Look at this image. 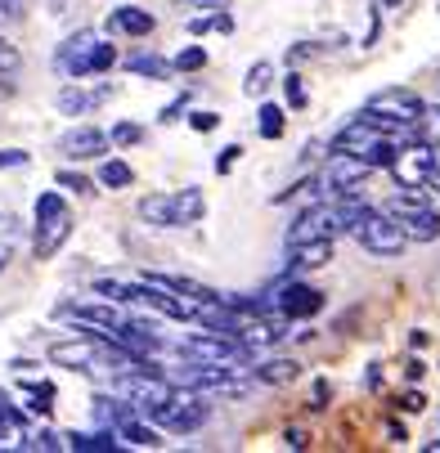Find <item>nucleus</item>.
<instances>
[{"instance_id":"nucleus-1","label":"nucleus","mask_w":440,"mask_h":453,"mask_svg":"<svg viewBox=\"0 0 440 453\" xmlns=\"http://www.w3.org/2000/svg\"><path fill=\"white\" fill-rule=\"evenodd\" d=\"M382 211L405 229L409 242H436L440 238V207L431 203L427 188H400L382 203Z\"/></svg>"},{"instance_id":"nucleus-2","label":"nucleus","mask_w":440,"mask_h":453,"mask_svg":"<svg viewBox=\"0 0 440 453\" xmlns=\"http://www.w3.org/2000/svg\"><path fill=\"white\" fill-rule=\"evenodd\" d=\"M333 149H346V153L364 157L373 171H391V162H396V153H400V140H396L391 131H382V126H373V121L359 112L351 126H342V131L333 135Z\"/></svg>"},{"instance_id":"nucleus-3","label":"nucleus","mask_w":440,"mask_h":453,"mask_svg":"<svg viewBox=\"0 0 440 453\" xmlns=\"http://www.w3.org/2000/svg\"><path fill=\"white\" fill-rule=\"evenodd\" d=\"M32 216H36L32 256H36V261H50V256H58L63 242L73 238V211H68V203H63L54 188H45L36 198V207H32Z\"/></svg>"},{"instance_id":"nucleus-4","label":"nucleus","mask_w":440,"mask_h":453,"mask_svg":"<svg viewBox=\"0 0 440 453\" xmlns=\"http://www.w3.org/2000/svg\"><path fill=\"white\" fill-rule=\"evenodd\" d=\"M180 355L184 359H203V364H220V368H229V372H243V377H251V364H257V355H251L238 337H229V333H194V337H184L180 342Z\"/></svg>"},{"instance_id":"nucleus-5","label":"nucleus","mask_w":440,"mask_h":453,"mask_svg":"<svg viewBox=\"0 0 440 453\" xmlns=\"http://www.w3.org/2000/svg\"><path fill=\"white\" fill-rule=\"evenodd\" d=\"M436 171H440V149L427 144V140L400 144V153H396V162H391V175H396L400 188H431Z\"/></svg>"},{"instance_id":"nucleus-6","label":"nucleus","mask_w":440,"mask_h":453,"mask_svg":"<svg viewBox=\"0 0 440 453\" xmlns=\"http://www.w3.org/2000/svg\"><path fill=\"white\" fill-rule=\"evenodd\" d=\"M355 238H359V247L364 251H373V256H382V261H391V256H400L405 247H409V238H405V229L387 216V211H377V207H368L364 216H359V225L351 229Z\"/></svg>"},{"instance_id":"nucleus-7","label":"nucleus","mask_w":440,"mask_h":453,"mask_svg":"<svg viewBox=\"0 0 440 453\" xmlns=\"http://www.w3.org/2000/svg\"><path fill=\"white\" fill-rule=\"evenodd\" d=\"M207 395H198V391H189V386H175V395L153 413V422L158 426H166V431H175V435H189V431H198L203 422H207Z\"/></svg>"},{"instance_id":"nucleus-8","label":"nucleus","mask_w":440,"mask_h":453,"mask_svg":"<svg viewBox=\"0 0 440 453\" xmlns=\"http://www.w3.org/2000/svg\"><path fill=\"white\" fill-rule=\"evenodd\" d=\"M337 234H346V229H342V216H337L333 198H324V203L305 207V211L288 225V247H301V242H324V238H337Z\"/></svg>"},{"instance_id":"nucleus-9","label":"nucleus","mask_w":440,"mask_h":453,"mask_svg":"<svg viewBox=\"0 0 440 453\" xmlns=\"http://www.w3.org/2000/svg\"><path fill=\"white\" fill-rule=\"evenodd\" d=\"M373 175V166L346 149H328V162L320 171V188H333V198L337 193H364V180Z\"/></svg>"},{"instance_id":"nucleus-10","label":"nucleus","mask_w":440,"mask_h":453,"mask_svg":"<svg viewBox=\"0 0 440 453\" xmlns=\"http://www.w3.org/2000/svg\"><path fill=\"white\" fill-rule=\"evenodd\" d=\"M58 319H73L81 333H112L126 314H121L117 301L95 296V301H63V305H58Z\"/></svg>"},{"instance_id":"nucleus-11","label":"nucleus","mask_w":440,"mask_h":453,"mask_svg":"<svg viewBox=\"0 0 440 453\" xmlns=\"http://www.w3.org/2000/svg\"><path fill=\"white\" fill-rule=\"evenodd\" d=\"M90 54H95V32H77L58 45L54 54V68L63 81H86L90 77Z\"/></svg>"},{"instance_id":"nucleus-12","label":"nucleus","mask_w":440,"mask_h":453,"mask_svg":"<svg viewBox=\"0 0 440 453\" xmlns=\"http://www.w3.org/2000/svg\"><path fill=\"white\" fill-rule=\"evenodd\" d=\"M108 149H112V140H108V131H99V126H77V131H68L58 140V153L73 157V162H95Z\"/></svg>"},{"instance_id":"nucleus-13","label":"nucleus","mask_w":440,"mask_h":453,"mask_svg":"<svg viewBox=\"0 0 440 453\" xmlns=\"http://www.w3.org/2000/svg\"><path fill=\"white\" fill-rule=\"evenodd\" d=\"M368 108H377V112H387V117H400V121H427V104L413 95V90H377L373 99H368Z\"/></svg>"},{"instance_id":"nucleus-14","label":"nucleus","mask_w":440,"mask_h":453,"mask_svg":"<svg viewBox=\"0 0 440 453\" xmlns=\"http://www.w3.org/2000/svg\"><path fill=\"white\" fill-rule=\"evenodd\" d=\"M112 99V86L104 81V86H95V90H81V81H68L58 90V112L63 117H86L90 108H99V104H108Z\"/></svg>"},{"instance_id":"nucleus-15","label":"nucleus","mask_w":440,"mask_h":453,"mask_svg":"<svg viewBox=\"0 0 440 453\" xmlns=\"http://www.w3.org/2000/svg\"><path fill=\"white\" fill-rule=\"evenodd\" d=\"M279 310H283V319H314L324 310V292L310 283H288L279 292Z\"/></svg>"},{"instance_id":"nucleus-16","label":"nucleus","mask_w":440,"mask_h":453,"mask_svg":"<svg viewBox=\"0 0 440 453\" xmlns=\"http://www.w3.org/2000/svg\"><path fill=\"white\" fill-rule=\"evenodd\" d=\"M112 431H117V440H121V444H135V449H158V444H162L158 422H149L144 413H126Z\"/></svg>"},{"instance_id":"nucleus-17","label":"nucleus","mask_w":440,"mask_h":453,"mask_svg":"<svg viewBox=\"0 0 440 453\" xmlns=\"http://www.w3.org/2000/svg\"><path fill=\"white\" fill-rule=\"evenodd\" d=\"M158 27V19L149 14V10H140V5H121V10H112L108 14V32H126V36H149Z\"/></svg>"},{"instance_id":"nucleus-18","label":"nucleus","mask_w":440,"mask_h":453,"mask_svg":"<svg viewBox=\"0 0 440 453\" xmlns=\"http://www.w3.org/2000/svg\"><path fill=\"white\" fill-rule=\"evenodd\" d=\"M301 364L297 359H257L251 364V381H261V386H283V381H297Z\"/></svg>"},{"instance_id":"nucleus-19","label":"nucleus","mask_w":440,"mask_h":453,"mask_svg":"<svg viewBox=\"0 0 440 453\" xmlns=\"http://www.w3.org/2000/svg\"><path fill=\"white\" fill-rule=\"evenodd\" d=\"M121 440H117L112 426L108 431H73V435H63V449H73V453H108Z\"/></svg>"},{"instance_id":"nucleus-20","label":"nucleus","mask_w":440,"mask_h":453,"mask_svg":"<svg viewBox=\"0 0 440 453\" xmlns=\"http://www.w3.org/2000/svg\"><path fill=\"white\" fill-rule=\"evenodd\" d=\"M171 207H175V225H198L207 216V198L194 184H189L184 193H171Z\"/></svg>"},{"instance_id":"nucleus-21","label":"nucleus","mask_w":440,"mask_h":453,"mask_svg":"<svg viewBox=\"0 0 440 453\" xmlns=\"http://www.w3.org/2000/svg\"><path fill=\"white\" fill-rule=\"evenodd\" d=\"M140 220L153 229H175V207H171V193H149L140 198Z\"/></svg>"},{"instance_id":"nucleus-22","label":"nucleus","mask_w":440,"mask_h":453,"mask_svg":"<svg viewBox=\"0 0 440 453\" xmlns=\"http://www.w3.org/2000/svg\"><path fill=\"white\" fill-rule=\"evenodd\" d=\"M288 256L301 265V270H320V265H328L333 261V238H324V242H301V247H288Z\"/></svg>"},{"instance_id":"nucleus-23","label":"nucleus","mask_w":440,"mask_h":453,"mask_svg":"<svg viewBox=\"0 0 440 453\" xmlns=\"http://www.w3.org/2000/svg\"><path fill=\"white\" fill-rule=\"evenodd\" d=\"M126 68H131L135 77H149V81H166L175 73V63L162 58V54H135V58H126Z\"/></svg>"},{"instance_id":"nucleus-24","label":"nucleus","mask_w":440,"mask_h":453,"mask_svg":"<svg viewBox=\"0 0 440 453\" xmlns=\"http://www.w3.org/2000/svg\"><path fill=\"white\" fill-rule=\"evenodd\" d=\"M270 81H274V63L257 58V63L247 68V77H243V95H247V99H261V95L270 90Z\"/></svg>"},{"instance_id":"nucleus-25","label":"nucleus","mask_w":440,"mask_h":453,"mask_svg":"<svg viewBox=\"0 0 440 453\" xmlns=\"http://www.w3.org/2000/svg\"><path fill=\"white\" fill-rule=\"evenodd\" d=\"M95 296H108L117 305H140V283L131 288V283H117V279H99L95 283Z\"/></svg>"},{"instance_id":"nucleus-26","label":"nucleus","mask_w":440,"mask_h":453,"mask_svg":"<svg viewBox=\"0 0 440 453\" xmlns=\"http://www.w3.org/2000/svg\"><path fill=\"white\" fill-rule=\"evenodd\" d=\"M23 391H27V409H32L36 418H50V409H54V386H50V381H23Z\"/></svg>"},{"instance_id":"nucleus-27","label":"nucleus","mask_w":440,"mask_h":453,"mask_svg":"<svg viewBox=\"0 0 440 453\" xmlns=\"http://www.w3.org/2000/svg\"><path fill=\"white\" fill-rule=\"evenodd\" d=\"M99 184H104V188H126V184H135V171L126 166L121 157H108V162L99 166Z\"/></svg>"},{"instance_id":"nucleus-28","label":"nucleus","mask_w":440,"mask_h":453,"mask_svg":"<svg viewBox=\"0 0 440 453\" xmlns=\"http://www.w3.org/2000/svg\"><path fill=\"white\" fill-rule=\"evenodd\" d=\"M257 135H261V140H279V135H283V108H279V104H261V112H257Z\"/></svg>"},{"instance_id":"nucleus-29","label":"nucleus","mask_w":440,"mask_h":453,"mask_svg":"<svg viewBox=\"0 0 440 453\" xmlns=\"http://www.w3.org/2000/svg\"><path fill=\"white\" fill-rule=\"evenodd\" d=\"M171 63H175V73H198V68H207V54L198 45H184Z\"/></svg>"},{"instance_id":"nucleus-30","label":"nucleus","mask_w":440,"mask_h":453,"mask_svg":"<svg viewBox=\"0 0 440 453\" xmlns=\"http://www.w3.org/2000/svg\"><path fill=\"white\" fill-rule=\"evenodd\" d=\"M108 140H112L117 149H131V144H140V140H144V131H140V126H135V121H117Z\"/></svg>"},{"instance_id":"nucleus-31","label":"nucleus","mask_w":440,"mask_h":453,"mask_svg":"<svg viewBox=\"0 0 440 453\" xmlns=\"http://www.w3.org/2000/svg\"><path fill=\"white\" fill-rule=\"evenodd\" d=\"M112 63H117V50H112V45H104V41H95V54H90V77H95V73H108Z\"/></svg>"},{"instance_id":"nucleus-32","label":"nucleus","mask_w":440,"mask_h":453,"mask_svg":"<svg viewBox=\"0 0 440 453\" xmlns=\"http://www.w3.org/2000/svg\"><path fill=\"white\" fill-rule=\"evenodd\" d=\"M283 99H288V108H305V104H310V99H305V86H301L297 73L283 77Z\"/></svg>"},{"instance_id":"nucleus-33","label":"nucleus","mask_w":440,"mask_h":453,"mask_svg":"<svg viewBox=\"0 0 440 453\" xmlns=\"http://www.w3.org/2000/svg\"><path fill=\"white\" fill-rule=\"evenodd\" d=\"M23 449H45V453H50V449H63V440H58L54 431H36V435L27 431V440H23Z\"/></svg>"},{"instance_id":"nucleus-34","label":"nucleus","mask_w":440,"mask_h":453,"mask_svg":"<svg viewBox=\"0 0 440 453\" xmlns=\"http://www.w3.org/2000/svg\"><path fill=\"white\" fill-rule=\"evenodd\" d=\"M189 126H194L198 135H207V131H216V126H220V112H189Z\"/></svg>"},{"instance_id":"nucleus-35","label":"nucleus","mask_w":440,"mask_h":453,"mask_svg":"<svg viewBox=\"0 0 440 453\" xmlns=\"http://www.w3.org/2000/svg\"><path fill=\"white\" fill-rule=\"evenodd\" d=\"M19 63H23V58H19V50H14L5 36H0V73H19Z\"/></svg>"},{"instance_id":"nucleus-36","label":"nucleus","mask_w":440,"mask_h":453,"mask_svg":"<svg viewBox=\"0 0 440 453\" xmlns=\"http://www.w3.org/2000/svg\"><path fill=\"white\" fill-rule=\"evenodd\" d=\"M58 184L73 188V193H90V188H95V184H90L86 175H77V171H58Z\"/></svg>"},{"instance_id":"nucleus-37","label":"nucleus","mask_w":440,"mask_h":453,"mask_svg":"<svg viewBox=\"0 0 440 453\" xmlns=\"http://www.w3.org/2000/svg\"><path fill=\"white\" fill-rule=\"evenodd\" d=\"M189 99H194V90H184L180 99H171V104L162 108V117H158V121H180V112L189 108Z\"/></svg>"},{"instance_id":"nucleus-38","label":"nucleus","mask_w":440,"mask_h":453,"mask_svg":"<svg viewBox=\"0 0 440 453\" xmlns=\"http://www.w3.org/2000/svg\"><path fill=\"white\" fill-rule=\"evenodd\" d=\"M238 157H243V149H238V144H229V149H225V153H220V157H216V171H220V175H229V171H234V162H238Z\"/></svg>"},{"instance_id":"nucleus-39","label":"nucleus","mask_w":440,"mask_h":453,"mask_svg":"<svg viewBox=\"0 0 440 453\" xmlns=\"http://www.w3.org/2000/svg\"><path fill=\"white\" fill-rule=\"evenodd\" d=\"M314 54H320V45H314V41H301V45L288 50V63H301V58H314Z\"/></svg>"},{"instance_id":"nucleus-40","label":"nucleus","mask_w":440,"mask_h":453,"mask_svg":"<svg viewBox=\"0 0 440 453\" xmlns=\"http://www.w3.org/2000/svg\"><path fill=\"white\" fill-rule=\"evenodd\" d=\"M5 166H27V153L23 149H0V171Z\"/></svg>"},{"instance_id":"nucleus-41","label":"nucleus","mask_w":440,"mask_h":453,"mask_svg":"<svg viewBox=\"0 0 440 453\" xmlns=\"http://www.w3.org/2000/svg\"><path fill=\"white\" fill-rule=\"evenodd\" d=\"M405 409H409V413H422V409H427V400H422L418 391H409V395H405Z\"/></svg>"},{"instance_id":"nucleus-42","label":"nucleus","mask_w":440,"mask_h":453,"mask_svg":"<svg viewBox=\"0 0 440 453\" xmlns=\"http://www.w3.org/2000/svg\"><path fill=\"white\" fill-rule=\"evenodd\" d=\"M189 32H194V36H203V32H212V19H189Z\"/></svg>"},{"instance_id":"nucleus-43","label":"nucleus","mask_w":440,"mask_h":453,"mask_svg":"<svg viewBox=\"0 0 440 453\" xmlns=\"http://www.w3.org/2000/svg\"><path fill=\"white\" fill-rule=\"evenodd\" d=\"M283 440H288V444H292V449H305V431H288V435H283Z\"/></svg>"},{"instance_id":"nucleus-44","label":"nucleus","mask_w":440,"mask_h":453,"mask_svg":"<svg viewBox=\"0 0 440 453\" xmlns=\"http://www.w3.org/2000/svg\"><path fill=\"white\" fill-rule=\"evenodd\" d=\"M50 5H54V14H68V0H50Z\"/></svg>"},{"instance_id":"nucleus-45","label":"nucleus","mask_w":440,"mask_h":453,"mask_svg":"<svg viewBox=\"0 0 440 453\" xmlns=\"http://www.w3.org/2000/svg\"><path fill=\"white\" fill-rule=\"evenodd\" d=\"M203 5H207V10H225V5H229V0H203Z\"/></svg>"},{"instance_id":"nucleus-46","label":"nucleus","mask_w":440,"mask_h":453,"mask_svg":"<svg viewBox=\"0 0 440 453\" xmlns=\"http://www.w3.org/2000/svg\"><path fill=\"white\" fill-rule=\"evenodd\" d=\"M405 5V0H382V10H400Z\"/></svg>"},{"instance_id":"nucleus-47","label":"nucleus","mask_w":440,"mask_h":453,"mask_svg":"<svg viewBox=\"0 0 440 453\" xmlns=\"http://www.w3.org/2000/svg\"><path fill=\"white\" fill-rule=\"evenodd\" d=\"M5 409H10V395H5V391H0V413H5Z\"/></svg>"},{"instance_id":"nucleus-48","label":"nucleus","mask_w":440,"mask_h":453,"mask_svg":"<svg viewBox=\"0 0 440 453\" xmlns=\"http://www.w3.org/2000/svg\"><path fill=\"white\" fill-rule=\"evenodd\" d=\"M10 265V251H0V270H5Z\"/></svg>"},{"instance_id":"nucleus-49","label":"nucleus","mask_w":440,"mask_h":453,"mask_svg":"<svg viewBox=\"0 0 440 453\" xmlns=\"http://www.w3.org/2000/svg\"><path fill=\"white\" fill-rule=\"evenodd\" d=\"M436 296H440V274H436Z\"/></svg>"}]
</instances>
